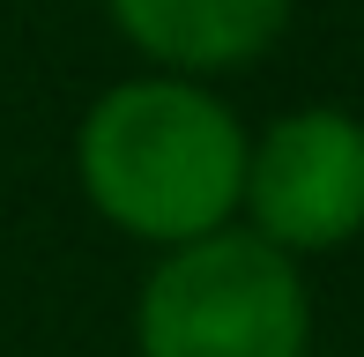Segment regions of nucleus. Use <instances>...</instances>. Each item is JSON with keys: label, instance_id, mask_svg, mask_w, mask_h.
Returning a JSON list of instances; mask_svg holds the SVG:
<instances>
[{"label": "nucleus", "instance_id": "7ed1b4c3", "mask_svg": "<svg viewBox=\"0 0 364 357\" xmlns=\"http://www.w3.org/2000/svg\"><path fill=\"white\" fill-rule=\"evenodd\" d=\"M238 216L260 246L342 253L364 238V119L350 105H297L268 119L245 149Z\"/></svg>", "mask_w": 364, "mask_h": 357}, {"label": "nucleus", "instance_id": "f257e3e1", "mask_svg": "<svg viewBox=\"0 0 364 357\" xmlns=\"http://www.w3.org/2000/svg\"><path fill=\"white\" fill-rule=\"evenodd\" d=\"M245 149L253 134L208 82L134 75L82 112L75 178L112 231L178 253L193 238L230 231L245 193Z\"/></svg>", "mask_w": 364, "mask_h": 357}, {"label": "nucleus", "instance_id": "f03ea898", "mask_svg": "<svg viewBox=\"0 0 364 357\" xmlns=\"http://www.w3.org/2000/svg\"><path fill=\"white\" fill-rule=\"evenodd\" d=\"M141 357H312V290L290 253L216 231L164 253L134 298Z\"/></svg>", "mask_w": 364, "mask_h": 357}, {"label": "nucleus", "instance_id": "20e7f679", "mask_svg": "<svg viewBox=\"0 0 364 357\" xmlns=\"http://www.w3.org/2000/svg\"><path fill=\"white\" fill-rule=\"evenodd\" d=\"M297 0H105L112 30L149 60V75L208 82V75L253 68L283 38Z\"/></svg>", "mask_w": 364, "mask_h": 357}]
</instances>
